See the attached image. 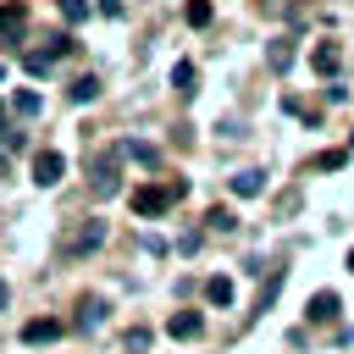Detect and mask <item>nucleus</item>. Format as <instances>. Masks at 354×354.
Masks as SVG:
<instances>
[{
  "instance_id": "5",
  "label": "nucleus",
  "mask_w": 354,
  "mask_h": 354,
  "mask_svg": "<svg viewBox=\"0 0 354 354\" xmlns=\"http://www.w3.org/2000/svg\"><path fill=\"white\" fill-rule=\"evenodd\" d=\"M166 332H171L177 343H194V337L205 332V315H199V310H171V321H166Z\"/></svg>"
},
{
  "instance_id": "19",
  "label": "nucleus",
  "mask_w": 354,
  "mask_h": 354,
  "mask_svg": "<svg viewBox=\"0 0 354 354\" xmlns=\"http://www.w3.org/2000/svg\"><path fill=\"white\" fill-rule=\"evenodd\" d=\"M343 160H348L343 149H321V155H315V171H343Z\"/></svg>"
},
{
  "instance_id": "1",
  "label": "nucleus",
  "mask_w": 354,
  "mask_h": 354,
  "mask_svg": "<svg viewBox=\"0 0 354 354\" xmlns=\"http://www.w3.org/2000/svg\"><path fill=\"white\" fill-rule=\"evenodd\" d=\"M177 199H183V183H166V188H155V183H149V188H138V194H133V210H138V216H160V210H171Z\"/></svg>"
},
{
  "instance_id": "21",
  "label": "nucleus",
  "mask_w": 354,
  "mask_h": 354,
  "mask_svg": "<svg viewBox=\"0 0 354 354\" xmlns=\"http://www.w3.org/2000/svg\"><path fill=\"white\" fill-rule=\"evenodd\" d=\"M61 17H66V22H72V28H77V22H83V17H88V0H61Z\"/></svg>"
},
{
  "instance_id": "8",
  "label": "nucleus",
  "mask_w": 354,
  "mask_h": 354,
  "mask_svg": "<svg viewBox=\"0 0 354 354\" xmlns=\"http://www.w3.org/2000/svg\"><path fill=\"white\" fill-rule=\"evenodd\" d=\"M61 332H66V326H61L55 315H33V321L22 326V343H55Z\"/></svg>"
},
{
  "instance_id": "22",
  "label": "nucleus",
  "mask_w": 354,
  "mask_h": 354,
  "mask_svg": "<svg viewBox=\"0 0 354 354\" xmlns=\"http://www.w3.org/2000/svg\"><path fill=\"white\" fill-rule=\"evenodd\" d=\"M94 6H100L105 17H122V0H94Z\"/></svg>"
},
{
  "instance_id": "13",
  "label": "nucleus",
  "mask_w": 354,
  "mask_h": 354,
  "mask_svg": "<svg viewBox=\"0 0 354 354\" xmlns=\"http://www.w3.org/2000/svg\"><path fill=\"white\" fill-rule=\"evenodd\" d=\"M171 88H177L183 100H194V61H177V66H171Z\"/></svg>"
},
{
  "instance_id": "23",
  "label": "nucleus",
  "mask_w": 354,
  "mask_h": 354,
  "mask_svg": "<svg viewBox=\"0 0 354 354\" xmlns=\"http://www.w3.org/2000/svg\"><path fill=\"white\" fill-rule=\"evenodd\" d=\"M0 310H6V282H0Z\"/></svg>"
},
{
  "instance_id": "24",
  "label": "nucleus",
  "mask_w": 354,
  "mask_h": 354,
  "mask_svg": "<svg viewBox=\"0 0 354 354\" xmlns=\"http://www.w3.org/2000/svg\"><path fill=\"white\" fill-rule=\"evenodd\" d=\"M0 177H6V155H0Z\"/></svg>"
},
{
  "instance_id": "15",
  "label": "nucleus",
  "mask_w": 354,
  "mask_h": 354,
  "mask_svg": "<svg viewBox=\"0 0 354 354\" xmlns=\"http://www.w3.org/2000/svg\"><path fill=\"white\" fill-rule=\"evenodd\" d=\"M100 321H105V299H83V304H77V326L88 332V326H100Z\"/></svg>"
},
{
  "instance_id": "3",
  "label": "nucleus",
  "mask_w": 354,
  "mask_h": 354,
  "mask_svg": "<svg viewBox=\"0 0 354 354\" xmlns=\"http://www.w3.org/2000/svg\"><path fill=\"white\" fill-rule=\"evenodd\" d=\"M116 188H122V155L111 149V155H100V160H94V194L105 199V194H116Z\"/></svg>"
},
{
  "instance_id": "14",
  "label": "nucleus",
  "mask_w": 354,
  "mask_h": 354,
  "mask_svg": "<svg viewBox=\"0 0 354 354\" xmlns=\"http://www.w3.org/2000/svg\"><path fill=\"white\" fill-rule=\"evenodd\" d=\"M66 94H72V105H88V100H100V77L88 72V77H77V83H72Z\"/></svg>"
},
{
  "instance_id": "6",
  "label": "nucleus",
  "mask_w": 354,
  "mask_h": 354,
  "mask_svg": "<svg viewBox=\"0 0 354 354\" xmlns=\"http://www.w3.org/2000/svg\"><path fill=\"white\" fill-rule=\"evenodd\" d=\"M310 66H315L321 77H337V66H343V50H337V39H321V44L310 50Z\"/></svg>"
},
{
  "instance_id": "7",
  "label": "nucleus",
  "mask_w": 354,
  "mask_h": 354,
  "mask_svg": "<svg viewBox=\"0 0 354 354\" xmlns=\"http://www.w3.org/2000/svg\"><path fill=\"white\" fill-rule=\"evenodd\" d=\"M293 44H299L293 33H277V39L266 44V66H271V72H288V66H293Z\"/></svg>"
},
{
  "instance_id": "11",
  "label": "nucleus",
  "mask_w": 354,
  "mask_h": 354,
  "mask_svg": "<svg viewBox=\"0 0 354 354\" xmlns=\"http://www.w3.org/2000/svg\"><path fill=\"white\" fill-rule=\"evenodd\" d=\"M205 299H210L216 310H227V304H232V277H210V282H205Z\"/></svg>"
},
{
  "instance_id": "16",
  "label": "nucleus",
  "mask_w": 354,
  "mask_h": 354,
  "mask_svg": "<svg viewBox=\"0 0 354 354\" xmlns=\"http://www.w3.org/2000/svg\"><path fill=\"white\" fill-rule=\"evenodd\" d=\"M39 105H44V100H39L33 88H17V100H11V111H17L22 122H28V116H39Z\"/></svg>"
},
{
  "instance_id": "10",
  "label": "nucleus",
  "mask_w": 354,
  "mask_h": 354,
  "mask_svg": "<svg viewBox=\"0 0 354 354\" xmlns=\"http://www.w3.org/2000/svg\"><path fill=\"white\" fill-rule=\"evenodd\" d=\"M232 194H238V199L266 194V171H254V166H249V171H238V177H232Z\"/></svg>"
},
{
  "instance_id": "4",
  "label": "nucleus",
  "mask_w": 354,
  "mask_h": 354,
  "mask_svg": "<svg viewBox=\"0 0 354 354\" xmlns=\"http://www.w3.org/2000/svg\"><path fill=\"white\" fill-rule=\"evenodd\" d=\"M105 243V221H83L72 238H66V260H77V254H88V249H100Z\"/></svg>"
},
{
  "instance_id": "20",
  "label": "nucleus",
  "mask_w": 354,
  "mask_h": 354,
  "mask_svg": "<svg viewBox=\"0 0 354 354\" xmlns=\"http://www.w3.org/2000/svg\"><path fill=\"white\" fill-rule=\"evenodd\" d=\"M205 221H210V227H216V232H232V227H238V216H232V210H227V205H216V210H210V216H205Z\"/></svg>"
},
{
  "instance_id": "9",
  "label": "nucleus",
  "mask_w": 354,
  "mask_h": 354,
  "mask_svg": "<svg viewBox=\"0 0 354 354\" xmlns=\"http://www.w3.org/2000/svg\"><path fill=\"white\" fill-rule=\"evenodd\" d=\"M22 28H28L22 0H6V6H0V39H22Z\"/></svg>"
},
{
  "instance_id": "17",
  "label": "nucleus",
  "mask_w": 354,
  "mask_h": 354,
  "mask_svg": "<svg viewBox=\"0 0 354 354\" xmlns=\"http://www.w3.org/2000/svg\"><path fill=\"white\" fill-rule=\"evenodd\" d=\"M183 17H188V28H210V0H188Z\"/></svg>"
},
{
  "instance_id": "18",
  "label": "nucleus",
  "mask_w": 354,
  "mask_h": 354,
  "mask_svg": "<svg viewBox=\"0 0 354 354\" xmlns=\"http://www.w3.org/2000/svg\"><path fill=\"white\" fill-rule=\"evenodd\" d=\"M122 155H133L138 166H155V160H160V155H155V144H138V138H127V144H122Z\"/></svg>"
},
{
  "instance_id": "2",
  "label": "nucleus",
  "mask_w": 354,
  "mask_h": 354,
  "mask_svg": "<svg viewBox=\"0 0 354 354\" xmlns=\"http://www.w3.org/2000/svg\"><path fill=\"white\" fill-rule=\"evenodd\" d=\"M61 171H66V155H61V149H39V155H33V183H39V188H55Z\"/></svg>"
},
{
  "instance_id": "25",
  "label": "nucleus",
  "mask_w": 354,
  "mask_h": 354,
  "mask_svg": "<svg viewBox=\"0 0 354 354\" xmlns=\"http://www.w3.org/2000/svg\"><path fill=\"white\" fill-rule=\"evenodd\" d=\"M348 271H354V249H348Z\"/></svg>"
},
{
  "instance_id": "12",
  "label": "nucleus",
  "mask_w": 354,
  "mask_h": 354,
  "mask_svg": "<svg viewBox=\"0 0 354 354\" xmlns=\"http://www.w3.org/2000/svg\"><path fill=\"white\" fill-rule=\"evenodd\" d=\"M304 315H310V321H337V293H315Z\"/></svg>"
}]
</instances>
